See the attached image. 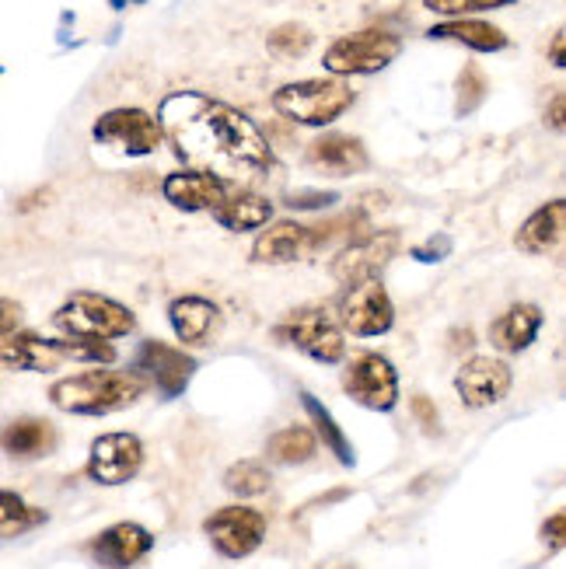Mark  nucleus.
<instances>
[{
  "label": "nucleus",
  "instance_id": "f257e3e1",
  "mask_svg": "<svg viewBox=\"0 0 566 569\" xmlns=\"http://www.w3.org/2000/svg\"><path fill=\"white\" fill-rule=\"evenodd\" d=\"M158 130L189 171L225 186H249L274 168V147L241 109L200 91H176L158 106Z\"/></svg>",
  "mask_w": 566,
  "mask_h": 569
},
{
  "label": "nucleus",
  "instance_id": "f03ea898",
  "mask_svg": "<svg viewBox=\"0 0 566 569\" xmlns=\"http://www.w3.org/2000/svg\"><path fill=\"white\" fill-rule=\"evenodd\" d=\"M143 381L133 370H81L49 388V402L73 416H106L133 406L143 395Z\"/></svg>",
  "mask_w": 566,
  "mask_h": 569
},
{
  "label": "nucleus",
  "instance_id": "7ed1b4c3",
  "mask_svg": "<svg viewBox=\"0 0 566 569\" xmlns=\"http://www.w3.org/2000/svg\"><path fill=\"white\" fill-rule=\"evenodd\" d=\"M53 326L63 339H88V342H112L119 336H130L137 329V315L112 301L106 293H73L63 308H57Z\"/></svg>",
  "mask_w": 566,
  "mask_h": 569
},
{
  "label": "nucleus",
  "instance_id": "20e7f679",
  "mask_svg": "<svg viewBox=\"0 0 566 569\" xmlns=\"http://www.w3.org/2000/svg\"><path fill=\"white\" fill-rule=\"evenodd\" d=\"M354 88L342 78H315L294 81L274 91V109L301 127H329L354 106Z\"/></svg>",
  "mask_w": 566,
  "mask_h": 569
},
{
  "label": "nucleus",
  "instance_id": "39448f33",
  "mask_svg": "<svg viewBox=\"0 0 566 569\" xmlns=\"http://www.w3.org/2000/svg\"><path fill=\"white\" fill-rule=\"evenodd\" d=\"M403 53L399 36L381 29H364L354 36H342L326 49V70L336 78H350V73H378Z\"/></svg>",
  "mask_w": 566,
  "mask_h": 569
},
{
  "label": "nucleus",
  "instance_id": "423d86ee",
  "mask_svg": "<svg viewBox=\"0 0 566 569\" xmlns=\"http://www.w3.org/2000/svg\"><path fill=\"white\" fill-rule=\"evenodd\" d=\"M95 143L109 147V151L122 154V158H143L158 151L161 143V130L158 119L147 116L143 109H109L95 119L91 127Z\"/></svg>",
  "mask_w": 566,
  "mask_h": 569
},
{
  "label": "nucleus",
  "instance_id": "0eeeda50",
  "mask_svg": "<svg viewBox=\"0 0 566 569\" xmlns=\"http://www.w3.org/2000/svg\"><path fill=\"white\" fill-rule=\"evenodd\" d=\"M342 391L364 409L391 412L399 402V375L381 353H360L342 375Z\"/></svg>",
  "mask_w": 566,
  "mask_h": 569
},
{
  "label": "nucleus",
  "instance_id": "6e6552de",
  "mask_svg": "<svg viewBox=\"0 0 566 569\" xmlns=\"http://www.w3.org/2000/svg\"><path fill=\"white\" fill-rule=\"evenodd\" d=\"M339 318H342V329L347 332H354L360 339H375L391 329L396 308H391V297L381 287V280H364V283H350V290L342 293Z\"/></svg>",
  "mask_w": 566,
  "mask_h": 569
},
{
  "label": "nucleus",
  "instance_id": "1a4fd4ad",
  "mask_svg": "<svg viewBox=\"0 0 566 569\" xmlns=\"http://www.w3.org/2000/svg\"><path fill=\"white\" fill-rule=\"evenodd\" d=\"M396 252H399V231H378V234L354 238L342 244V252L332 259V277L347 287L378 280V273L396 259Z\"/></svg>",
  "mask_w": 566,
  "mask_h": 569
},
{
  "label": "nucleus",
  "instance_id": "9d476101",
  "mask_svg": "<svg viewBox=\"0 0 566 569\" xmlns=\"http://www.w3.org/2000/svg\"><path fill=\"white\" fill-rule=\"evenodd\" d=\"M207 535L225 559L252 556L266 538V517L252 507H225L207 517Z\"/></svg>",
  "mask_w": 566,
  "mask_h": 569
},
{
  "label": "nucleus",
  "instance_id": "9b49d317",
  "mask_svg": "<svg viewBox=\"0 0 566 569\" xmlns=\"http://www.w3.org/2000/svg\"><path fill=\"white\" fill-rule=\"evenodd\" d=\"M143 465V443L133 433H106L91 443L88 476L102 486L130 482Z\"/></svg>",
  "mask_w": 566,
  "mask_h": 569
},
{
  "label": "nucleus",
  "instance_id": "f8f14e48",
  "mask_svg": "<svg viewBox=\"0 0 566 569\" xmlns=\"http://www.w3.org/2000/svg\"><path fill=\"white\" fill-rule=\"evenodd\" d=\"M196 357L176 350V346L158 342V339H147L137 346V360H133V375H147L151 381H158L165 399H176V395L186 391L189 378L196 375Z\"/></svg>",
  "mask_w": 566,
  "mask_h": 569
},
{
  "label": "nucleus",
  "instance_id": "ddd939ff",
  "mask_svg": "<svg viewBox=\"0 0 566 569\" xmlns=\"http://www.w3.org/2000/svg\"><path fill=\"white\" fill-rule=\"evenodd\" d=\"M510 385H514V375L500 357H473V360H465L455 375V391L469 409H486V406L504 402Z\"/></svg>",
  "mask_w": 566,
  "mask_h": 569
},
{
  "label": "nucleus",
  "instance_id": "4468645a",
  "mask_svg": "<svg viewBox=\"0 0 566 569\" xmlns=\"http://www.w3.org/2000/svg\"><path fill=\"white\" fill-rule=\"evenodd\" d=\"M287 336L315 363H339L342 353H347L342 329L332 321V315L322 311V308H305V311L294 315L290 326H287Z\"/></svg>",
  "mask_w": 566,
  "mask_h": 569
},
{
  "label": "nucleus",
  "instance_id": "2eb2a0df",
  "mask_svg": "<svg viewBox=\"0 0 566 569\" xmlns=\"http://www.w3.org/2000/svg\"><path fill=\"white\" fill-rule=\"evenodd\" d=\"M315 252H322L318 244V231L308 224H298V220H280V224H269L256 244H252V262L262 266H284V262H298L308 259Z\"/></svg>",
  "mask_w": 566,
  "mask_h": 569
},
{
  "label": "nucleus",
  "instance_id": "dca6fc26",
  "mask_svg": "<svg viewBox=\"0 0 566 569\" xmlns=\"http://www.w3.org/2000/svg\"><path fill=\"white\" fill-rule=\"evenodd\" d=\"M60 360V339H42L24 329L0 332V367L4 370H39V375H46V370H57Z\"/></svg>",
  "mask_w": 566,
  "mask_h": 569
},
{
  "label": "nucleus",
  "instance_id": "f3484780",
  "mask_svg": "<svg viewBox=\"0 0 566 569\" xmlns=\"http://www.w3.org/2000/svg\"><path fill=\"white\" fill-rule=\"evenodd\" d=\"M151 549H155V535L140 525H133V521L112 525L91 541L95 562H102L106 569H130Z\"/></svg>",
  "mask_w": 566,
  "mask_h": 569
},
{
  "label": "nucleus",
  "instance_id": "a211bd4d",
  "mask_svg": "<svg viewBox=\"0 0 566 569\" xmlns=\"http://www.w3.org/2000/svg\"><path fill=\"white\" fill-rule=\"evenodd\" d=\"M165 200L176 207V210H186V213H200V210H217L220 200L231 192V186H225L214 176H203V171H171L161 186Z\"/></svg>",
  "mask_w": 566,
  "mask_h": 569
},
{
  "label": "nucleus",
  "instance_id": "6ab92c4d",
  "mask_svg": "<svg viewBox=\"0 0 566 569\" xmlns=\"http://www.w3.org/2000/svg\"><path fill=\"white\" fill-rule=\"evenodd\" d=\"M308 164L315 171H322V176L342 179V176H357V171H364L367 164H371V158H367V147L357 137L326 133L308 147Z\"/></svg>",
  "mask_w": 566,
  "mask_h": 569
},
{
  "label": "nucleus",
  "instance_id": "aec40b11",
  "mask_svg": "<svg viewBox=\"0 0 566 569\" xmlns=\"http://www.w3.org/2000/svg\"><path fill=\"white\" fill-rule=\"evenodd\" d=\"M543 332V308L535 305H510L494 326H489V342L497 353H522Z\"/></svg>",
  "mask_w": 566,
  "mask_h": 569
},
{
  "label": "nucleus",
  "instance_id": "412c9836",
  "mask_svg": "<svg viewBox=\"0 0 566 569\" xmlns=\"http://www.w3.org/2000/svg\"><path fill=\"white\" fill-rule=\"evenodd\" d=\"M563 234H566V203L563 200H553L546 207H538L525 224L518 228V249L528 252V256H546L553 249L563 244Z\"/></svg>",
  "mask_w": 566,
  "mask_h": 569
},
{
  "label": "nucleus",
  "instance_id": "4be33fe9",
  "mask_svg": "<svg viewBox=\"0 0 566 569\" xmlns=\"http://www.w3.org/2000/svg\"><path fill=\"white\" fill-rule=\"evenodd\" d=\"M217 217V224H225L228 231H256L266 228L269 217H274V203L266 196L252 192V189H231L225 200H220L217 210H210Z\"/></svg>",
  "mask_w": 566,
  "mask_h": 569
},
{
  "label": "nucleus",
  "instance_id": "5701e85b",
  "mask_svg": "<svg viewBox=\"0 0 566 569\" xmlns=\"http://www.w3.org/2000/svg\"><path fill=\"white\" fill-rule=\"evenodd\" d=\"M217 305L207 301V297L200 293H186V297H176V301L168 305V321H171V329H176V336L186 342V346H196V342H203L214 326H217Z\"/></svg>",
  "mask_w": 566,
  "mask_h": 569
},
{
  "label": "nucleus",
  "instance_id": "b1692460",
  "mask_svg": "<svg viewBox=\"0 0 566 569\" xmlns=\"http://www.w3.org/2000/svg\"><path fill=\"white\" fill-rule=\"evenodd\" d=\"M427 36L461 42V46L476 49V53H500V49H507V36L497 29V24L479 21V18H451L445 24H434Z\"/></svg>",
  "mask_w": 566,
  "mask_h": 569
},
{
  "label": "nucleus",
  "instance_id": "393cba45",
  "mask_svg": "<svg viewBox=\"0 0 566 569\" xmlns=\"http://www.w3.org/2000/svg\"><path fill=\"white\" fill-rule=\"evenodd\" d=\"M57 430L46 419H14L11 427L0 430V448L11 458H42L53 451Z\"/></svg>",
  "mask_w": 566,
  "mask_h": 569
},
{
  "label": "nucleus",
  "instance_id": "a878e982",
  "mask_svg": "<svg viewBox=\"0 0 566 569\" xmlns=\"http://www.w3.org/2000/svg\"><path fill=\"white\" fill-rule=\"evenodd\" d=\"M301 406H305V412L311 416V433L318 437V440H326V448L336 455V461L339 465H354L357 461V455H354V448H350V440H347V433H342L339 430V423H336V419H332V412L322 406V402H318L315 399V395L311 391H301Z\"/></svg>",
  "mask_w": 566,
  "mask_h": 569
},
{
  "label": "nucleus",
  "instance_id": "bb28decb",
  "mask_svg": "<svg viewBox=\"0 0 566 569\" xmlns=\"http://www.w3.org/2000/svg\"><path fill=\"white\" fill-rule=\"evenodd\" d=\"M315 451H318V437L308 427H287L266 443V455L280 465H305L315 458Z\"/></svg>",
  "mask_w": 566,
  "mask_h": 569
},
{
  "label": "nucleus",
  "instance_id": "cd10ccee",
  "mask_svg": "<svg viewBox=\"0 0 566 569\" xmlns=\"http://www.w3.org/2000/svg\"><path fill=\"white\" fill-rule=\"evenodd\" d=\"M42 521H46L42 510H32L29 503L18 497V492L0 489V538H14L21 531L42 525Z\"/></svg>",
  "mask_w": 566,
  "mask_h": 569
},
{
  "label": "nucleus",
  "instance_id": "c85d7f7f",
  "mask_svg": "<svg viewBox=\"0 0 566 569\" xmlns=\"http://www.w3.org/2000/svg\"><path fill=\"white\" fill-rule=\"evenodd\" d=\"M225 489L231 497H241V500H252V497H262L269 489V468L259 465V461H238L225 472Z\"/></svg>",
  "mask_w": 566,
  "mask_h": 569
},
{
  "label": "nucleus",
  "instance_id": "c756f323",
  "mask_svg": "<svg viewBox=\"0 0 566 569\" xmlns=\"http://www.w3.org/2000/svg\"><path fill=\"white\" fill-rule=\"evenodd\" d=\"M311 29H305V24L298 21H287V24H277L274 32H269L266 46L274 49L277 57H305L311 49Z\"/></svg>",
  "mask_w": 566,
  "mask_h": 569
},
{
  "label": "nucleus",
  "instance_id": "7c9ffc66",
  "mask_svg": "<svg viewBox=\"0 0 566 569\" xmlns=\"http://www.w3.org/2000/svg\"><path fill=\"white\" fill-rule=\"evenodd\" d=\"M486 98V78L479 67H465L461 78H458V116H469L479 109V102Z\"/></svg>",
  "mask_w": 566,
  "mask_h": 569
},
{
  "label": "nucleus",
  "instance_id": "2f4dec72",
  "mask_svg": "<svg viewBox=\"0 0 566 569\" xmlns=\"http://www.w3.org/2000/svg\"><path fill=\"white\" fill-rule=\"evenodd\" d=\"M427 11L434 14H448V18H461L469 11H494V8H507L514 0H424Z\"/></svg>",
  "mask_w": 566,
  "mask_h": 569
},
{
  "label": "nucleus",
  "instance_id": "473e14b6",
  "mask_svg": "<svg viewBox=\"0 0 566 569\" xmlns=\"http://www.w3.org/2000/svg\"><path fill=\"white\" fill-rule=\"evenodd\" d=\"M339 200L336 192H290L287 196V207L290 210H326V207H332Z\"/></svg>",
  "mask_w": 566,
  "mask_h": 569
},
{
  "label": "nucleus",
  "instance_id": "72a5a7b5",
  "mask_svg": "<svg viewBox=\"0 0 566 569\" xmlns=\"http://www.w3.org/2000/svg\"><path fill=\"white\" fill-rule=\"evenodd\" d=\"M448 252H451V238L437 234V238H430L427 244H420V249H413V259H416V262H437V259H445Z\"/></svg>",
  "mask_w": 566,
  "mask_h": 569
},
{
  "label": "nucleus",
  "instance_id": "f704fd0d",
  "mask_svg": "<svg viewBox=\"0 0 566 569\" xmlns=\"http://www.w3.org/2000/svg\"><path fill=\"white\" fill-rule=\"evenodd\" d=\"M21 326V305L8 301V297H0V332H11Z\"/></svg>",
  "mask_w": 566,
  "mask_h": 569
},
{
  "label": "nucleus",
  "instance_id": "c9c22d12",
  "mask_svg": "<svg viewBox=\"0 0 566 569\" xmlns=\"http://www.w3.org/2000/svg\"><path fill=\"white\" fill-rule=\"evenodd\" d=\"M413 412H416V419H420V423H424V430H427V433H434V430H437V412H434L430 399H424V395H416V399H413Z\"/></svg>",
  "mask_w": 566,
  "mask_h": 569
},
{
  "label": "nucleus",
  "instance_id": "e433bc0d",
  "mask_svg": "<svg viewBox=\"0 0 566 569\" xmlns=\"http://www.w3.org/2000/svg\"><path fill=\"white\" fill-rule=\"evenodd\" d=\"M563 525H566V517H563V513H553V517H549V525H546V541H553V549H556V552L563 549Z\"/></svg>",
  "mask_w": 566,
  "mask_h": 569
},
{
  "label": "nucleus",
  "instance_id": "4c0bfd02",
  "mask_svg": "<svg viewBox=\"0 0 566 569\" xmlns=\"http://www.w3.org/2000/svg\"><path fill=\"white\" fill-rule=\"evenodd\" d=\"M546 127H553L556 133L563 130V91L553 94V106L546 109Z\"/></svg>",
  "mask_w": 566,
  "mask_h": 569
},
{
  "label": "nucleus",
  "instance_id": "58836bf2",
  "mask_svg": "<svg viewBox=\"0 0 566 569\" xmlns=\"http://www.w3.org/2000/svg\"><path fill=\"white\" fill-rule=\"evenodd\" d=\"M49 196H53V192H49V189H39V192H32V196H24V200L18 203V210H21V213H29V210H36L39 203H46Z\"/></svg>",
  "mask_w": 566,
  "mask_h": 569
},
{
  "label": "nucleus",
  "instance_id": "ea45409f",
  "mask_svg": "<svg viewBox=\"0 0 566 569\" xmlns=\"http://www.w3.org/2000/svg\"><path fill=\"white\" fill-rule=\"evenodd\" d=\"M553 67H559V70H563V29L553 36Z\"/></svg>",
  "mask_w": 566,
  "mask_h": 569
},
{
  "label": "nucleus",
  "instance_id": "a19ab883",
  "mask_svg": "<svg viewBox=\"0 0 566 569\" xmlns=\"http://www.w3.org/2000/svg\"><path fill=\"white\" fill-rule=\"evenodd\" d=\"M347 569H350V566H347Z\"/></svg>",
  "mask_w": 566,
  "mask_h": 569
}]
</instances>
